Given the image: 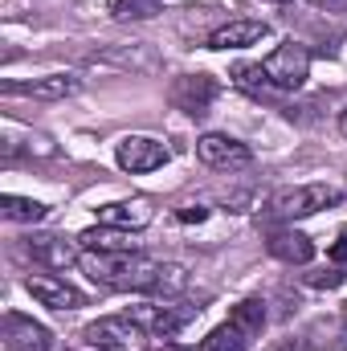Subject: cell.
I'll return each mask as SVG.
<instances>
[{
	"instance_id": "obj_26",
	"label": "cell",
	"mask_w": 347,
	"mask_h": 351,
	"mask_svg": "<svg viewBox=\"0 0 347 351\" xmlns=\"http://www.w3.org/2000/svg\"><path fill=\"white\" fill-rule=\"evenodd\" d=\"M339 131H344V135H347V110H344V114H339Z\"/></svg>"
},
{
	"instance_id": "obj_23",
	"label": "cell",
	"mask_w": 347,
	"mask_h": 351,
	"mask_svg": "<svg viewBox=\"0 0 347 351\" xmlns=\"http://www.w3.org/2000/svg\"><path fill=\"white\" fill-rule=\"evenodd\" d=\"M176 217H180V221H204V217H208V208H200V204H188V208H180Z\"/></svg>"
},
{
	"instance_id": "obj_21",
	"label": "cell",
	"mask_w": 347,
	"mask_h": 351,
	"mask_svg": "<svg viewBox=\"0 0 347 351\" xmlns=\"http://www.w3.org/2000/svg\"><path fill=\"white\" fill-rule=\"evenodd\" d=\"M233 78H237V86L250 90V94H261V90L270 86V78H265V70H261V66H237V70H233Z\"/></svg>"
},
{
	"instance_id": "obj_17",
	"label": "cell",
	"mask_w": 347,
	"mask_h": 351,
	"mask_svg": "<svg viewBox=\"0 0 347 351\" xmlns=\"http://www.w3.org/2000/svg\"><path fill=\"white\" fill-rule=\"evenodd\" d=\"M229 323H233V327H241L250 339H254V335H261V327H265V302H258V298H246V302H237Z\"/></svg>"
},
{
	"instance_id": "obj_16",
	"label": "cell",
	"mask_w": 347,
	"mask_h": 351,
	"mask_svg": "<svg viewBox=\"0 0 347 351\" xmlns=\"http://www.w3.org/2000/svg\"><path fill=\"white\" fill-rule=\"evenodd\" d=\"M0 208H4L8 221H25V225H37V221H45V213H49L41 200H29V196H4Z\"/></svg>"
},
{
	"instance_id": "obj_2",
	"label": "cell",
	"mask_w": 347,
	"mask_h": 351,
	"mask_svg": "<svg viewBox=\"0 0 347 351\" xmlns=\"http://www.w3.org/2000/svg\"><path fill=\"white\" fill-rule=\"evenodd\" d=\"M344 192L331 188V184H294V188H278L270 196V217L278 221H298V217H311L327 204H339Z\"/></svg>"
},
{
	"instance_id": "obj_14",
	"label": "cell",
	"mask_w": 347,
	"mask_h": 351,
	"mask_svg": "<svg viewBox=\"0 0 347 351\" xmlns=\"http://www.w3.org/2000/svg\"><path fill=\"white\" fill-rule=\"evenodd\" d=\"M74 90H78V82L70 74H49L37 82H4V94H29V98H66Z\"/></svg>"
},
{
	"instance_id": "obj_4",
	"label": "cell",
	"mask_w": 347,
	"mask_h": 351,
	"mask_svg": "<svg viewBox=\"0 0 347 351\" xmlns=\"http://www.w3.org/2000/svg\"><path fill=\"white\" fill-rule=\"evenodd\" d=\"M270 86L278 90H298L307 78H311V49L298 45V41H282L265 62H261Z\"/></svg>"
},
{
	"instance_id": "obj_10",
	"label": "cell",
	"mask_w": 347,
	"mask_h": 351,
	"mask_svg": "<svg viewBox=\"0 0 347 351\" xmlns=\"http://www.w3.org/2000/svg\"><path fill=\"white\" fill-rule=\"evenodd\" d=\"M25 290H29L41 306H53V311H74V306H82V302H86L70 282H58V278H29V282H25Z\"/></svg>"
},
{
	"instance_id": "obj_22",
	"label": "cell",
	"mask_w": 347,
	"mask_h": 351,
	"mask_svg": "<svg viewBox=\"0 0 347 351\" xmlns=\"http://www.w3.org/2000/svg\"><path fill=\"white\" fill-rule=\"evenodd\" d=\"M344 269H319V274H307V286H315V290H335V286H344Z\"/></svg>"
},
{
	"instance_id": "obj_19",
	"label": "cell",
	"mask_w": 347,
	"mask_h": 351,
	"mask_svg": "<svg viewBox=\"0 0 347 351\" xmlns=\"http://www.w3.org/2000/svg\"><path fill=\"white\" fill-rule=\"evenodd\" d=\"M184 323H188V315H176V311H168V306H152V311H147V327H152L156 335H164V339L176 335Z\"/></svg>"
},
{
	"instance_id": "obj_15",
	"label": "cell",
	"mask_w": 347,
	"mask_h": 351,
	"mask_svg": "<svg viewBox=\"0 0 347 351\" xmlns=\"http://www.w3.org/2000/svg\"><path fill=\"white\" fill-rule=\"evenodd\" d=\"M78 241H82V250H98V254H127V250H135V241H131V229H115V225L86 229Z\"/></svg>"
},
{
	"instance_id": "obj_11",
	"label": "cell",
	"mask_w": 347,
	"mask_h": 351,
	"mask_svg": "<svg viewBox=\"0 0 347 351\" xmlns=\"http://www.w3.org/2000/svg\"><path fill=\"white\" fill-rule=\"evenodd\" d=\"M265 33H270L265 21H229L208 37V49H246V45H258Z\"/></svg>"
},
{
	"instance_id": "obj_9",
	"label": "cell",
	"mask_w": 347,
	"mask_h": 351,
	"mask_svg": "<svg viewBox=\"0 0 347 351\" xmlns=\"http://www.w3.org/2000/svg\"><path fill=\"white\" fill-rule=\"evenodd\" d=\"M213 98H217V82L208 74H188V78H180L172 86V102L180 110H188V114H204Z\"/></svg>"
},
{
	"instance_id": "obj_18",
	"label": "cell",
	"mask_w": 347,
	"mask_h": 351,
	"mask_svg": "<svg viewBox=\"0 0 347 351\" xmlns=\"http://www.w3.org/2000/svg\"><path fill=\"white\" fill-rule=\"evenodd\" d=\"M200 351H250V335H246L241 327L225 323V327H217V331L200 343Z\"/></svg>"
},
{
	"instance_id": "obj_1",
	"label": "cell",
	"mask_w": 347,
	"mask_h": 351,
	"mask_svg": "<svg viewBox=\"0 0 347 351\" xmlns=\"http://www.w3.org/2000/svg\"><path fill=\"white\" fill-rule=\"evenodd\" d=\"M82 269L90 274L94 286H106V290H152L160 286V274L164 265L127 250V254H98V250H86L82 254Z\"/></svg>"
},
{
	"instance_id": "obj_3",
	"label": "cell",
	"mask_w": 347,
	"mask_h": 351,
	"mask_svg": "<svg viewBox=\"0 0 347 351\" xmlns=\"http://www.w3.org/2000/svg\"><path fill=\"white\" fill-rule=\"evenodd\" d=\"M82 343L94 351H143L147 339H143V327L127 315H110V319H98L82 327Z\"/></svg>"
},
{
	"instance_id": "obj_27",
	"label": "cell",
	"mask_w": 347,
	"mask_h": 351,
	"mask_svg": "<svg viewBox=\"0 0 347 351\" xmlns=\"http://www.w3.org/2000/svg\"><path fill=\"white\" fill-rule=\"evenodd\" d=\"M270 4H286V0H270Z\"/></svg>"
},
{
	"instance_id": "obj_25",
	"label": "cell",
	"mask_w": 347,
	"mask_h": 351,
	"mask_svg": "<svg viewBox=\"0 0 347 351\" xmlns=\"http://www.w3.org/2000/svg\"><path fill=\"white\" fill-rule=\"evenodd\" d=\"M156 351H188V348H180V343H164V348H156Z\"/></svg>"
},
{
	"instance_id": "obj_13",
	"label": "cell",
	"mask_w": 347,
	"mask_h": 351,
	"mask_svg": "<svg viewBox=\"0 0 347 351\" xmlns=\"http://www.w3.org/2000/svg\"><path fill=\"white\" fill-rule=\"evenodd\" d=\"M25 254H29L33 262H41V265H53V269H66V265L78 258L70 241H62V237H49V233H41V237H29V241H25Z\"/></svg>"
},
{
	"instance_id": "obj_7",
	"label": "cell",
	"mask_w": 347,
	"mask_h": 351,
	"mask_svg": "<svg viewBox=\"0 0 347 351\" xmlns=\"http://www.w3.org/2000/svg\"><path fill=\"white\" fill-rule=\"evenodd\" d=\"M4 351H49L53 348V335L41 327V323H33V319H25V315H4Z\"/></svg>"
},
{
	"instance_id": "obj_6",
	"label": "cell",
	"mask_w": 347,
	"mask_h": 351,
	"mask_svg": "<svg viewBox=\"0 0 347 351\" xmlns=\"http://www.w3.org/2000/svg\"><path fill=\"white\" fill-rule=\"evenodd\" d=\"M119 168L131 176H143V172H156L168 164V147L160 139H147V135H127L119 139V152H115Z\"/></svg>"
},
{
	"instance_id": "obj_20",
	"label": "cell",
	"mask_w": 347,
	"mask_h": 351,
	"mask_svg": "<svg viewBox=\"0 0 347 351\" xmlns=\"http://www.w3.org/2000/svg\"><path fill=\"white\" fill-rule=\"evenodd\" d=\"M156 12H160L156 0H119L115 4V16L119 21H152Z\"/></svg>"
},
{
	"instance_id": "obj_12",
	"label": "cell",
	"mask_w": 347,
	"mask_h": 351,
	"mask_svg": "<svg viewBox=\"0 0 347 351\" xmlns=\"http://www.w3.org/2000/svg\"><path fill=\"white\" fill-rule=\"evenodd\" d=\"M270 254L282 258V262H290V265H307L315 258V245L298 229H278V233H270Z\"/></svg>"
},
{
	"instance_id": "obj_8",
	"label": "cell",
	"mask_w": 347,
	"mask_h": 351,
	"mask_svg": "<svg viewBox=\"0 0 347 351\" xmlns=\"http://www.w3.org/2000/svg\"><path fill=\"white\" fill-rule=\"evenodd\" d=\"M152 200H143V196H135V200H115V204H102L98 208V221L102 225H115V229H147L152 225Z\"/></svg>"
},
{
	"instance_id": "obj_24",
	"label": "cell",
	"mask_w": 347,
	"mask_h": 351,
	"mask_svg": "<svg viewBox=\"0 0 347 351\" xmlns=\"http://www.w3.org/2000/svg\"><path fill=\"white\" fill-rule=\"evenodd\" d=\"M331 258H335V262H347V241H339V245L331 250Z\"/></svg>"
},
{
	"instance_id": "obj_5",
	"label": "cell",
	"mask_w": 347,
	"mask_h": 351,
	"mask_svg": "<svg viewBox=\"0 0 347 351\" xmlns=\"http://www.w3.org/2000/svg\"><path fill=\"white\" fill-rule=\"evenodd\" d=\"M196 156H200V164H208V168H217V172H233V168H250V164H254V152H250L241 139L221 135V131L200 135V139H196Z\"/></svg>"
}]
</instances>
